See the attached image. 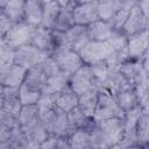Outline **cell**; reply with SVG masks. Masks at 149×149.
I'll use <instances>...</instances> for the list:
<instances>
[{
    "label": "cell",
    "instance_id": "1",
    "mask_svg": "<svg viewBox=\"0 0 149 149\" xmlns=\"http://www.w3.org/2000/svg\"><path fill=\"white\" fill-rule=\"evenodd\" d=\"M38 119L49 135L68 139L77 130L70 123L68 113L56 107V105L49 107H38Z\"/></svg>",
    "mask_w": 149,
    "mask_h": 149
},
{
    "label": "cell",
    "instance_id": "2",
    "mask_svg": "<svg viewBox=\"0 0 149 149\" xmlns=\"http://www.w3.org/2000/svg\"><path fill=\"white\" fill-rule=\"evenodd\" d=\"M112 118L123 119L125 112L119 107L113 95H111L106 91L99 92L98 104H97V107L93 114V120L98 123L100 121L112 119Z\"/></svg>",
    "mask_w": 149,
    "mask_h": 149
},
{
    "label": "cell",
    "instance_id": "3",
    "mask_svg": "<svg viewBox=\"0 0 149 149\" xmlns=\"http://www.w3.org/2000/svg\"><path fill=\"white\" fill-rule=\"evenodd\" d=\"M113 52V49L108 42H92L88 41L80 50L79 56L84 64L92 65L99 62H104Z\"/></svg>",
    "mask_w": 149,
    "mask_h": 149
},
{
    "label": "cell",
    "instance_id": "4",
    "mask_svg": "<svg viewBox=\"0 0 149 149\" xmlns=\"http://www.w3.org/2000/svg\"><path fill=\"white\" fill-rule=\"evenodd\" d=\"M49 55L38 50L30 43L22 45L15 50V56H14V64L29 70L34 66H37L44 58H47Z\"/></svg>",
    "mask_w": 149,
    "mask_h": 149
},
{
    "label": "cell",
    "instance_id": "5",
    "mask_svg": "<svg viewBox=\"0 0 149 149\" xmlns=\"http://www.w3.org/2000/svg\"><path fill=\"white\" fill-rule=\"evenodd\" d=\"M99 130L101 132L106 146L109 148L116 143H119L122 139L123 130H125V122L123 119L112 118L97 123Z\"/></svg>",
    "mask_w": 149,
    "mask_h": 149
},
{
    "label": "cell",
    "instance_id": "6",
    "mask_svg": "<svg viewBox=\"0 0 149 149\" xmlns=\"http://www.w3.org/2000/svg\"><path fill=\"white\" fill-rule=\"evenodd\" d=\"M33 30H34V28L31 26L27 24L26 22L15 23L9 28V30L7 31V34L5 35V37L2 40L16 50L17 48L26 45L30 42Z\"/></svg>",
    "mask_w": 149,
    "mask_h": 149
},
{
    "label": "cell",
    "instance_id": "7",
    "mask_svg": "<svg viewBox=\"0 0 149 149\" xmlns=\"http://www.w3.org/2000/svg\"><path fill=\"white\" fill-rule=\"evenodd\" d=\"M97 1H77V5L72 9V19L76 26L87 27L98 20L97 15Z\"/></svg>",
    "mask_w": 149,
    "mask_h": 149
},
{
    "label": "cell",
    "instance_id": "8",
    "mask_svg": "<svg viewBox=\"0 0 149 149\" xmlns=\"http://www.w3.org/2000/svg\"><path fill=\"white\" fill-rule=\"evenodd\" d=\"M148 27H149V17L143 15V13L140 10L137 6V2L135 1L130 8L129 16L125 26L122 27V31L127 36H132V35L148 30Z\"/></svg>",
    "mask_w": 149,
    "mask_h": 149
},
{
    "label": "cell",
    "instance_id": "9",
    "mask_svg": "<svg viewBox=\"0 0 149 149\" xmlns=\"http://www.w3.org/2000/svg\"><path fill=\"white\" fill-rule=\"evenodd\" d=\"M93 79L94 78H93L91 66L87 64H83L73 74H71L70 81H69V87L77 95H80L92 87Z\"/></svg>",
    "mask_w": 149,
    "mask_h": 149
},
{
    "label": "cell",
    "instance_id": "10",
    "mask_svg": "<svg viewBox=\"0 0 149 149\" xmlns=\"http://www.w3.org/2000/svg\"><path fill=\"white\" fill-rule=\"evenodd\" d=\"M118 71L129 81L133 87L144 80H148V71L143 69L141 59H129L120 64Z\"/></svg>",
    "mask_w": 149,
    "mask_h": 149
},
{
    "label": "cell",
    "instance_id": "11",
    "mask_svg": "<svg viewBox=\"0 0 149 149\" xmlns=\"http://www.w3.org/2000/svg\"><path fill=\"white\" fill-rule=\"evenodd\" d=\"M50 57H52L56 61L59 70H62L69 74H73L84 64L79 54L73 50H70V49H64V50L57 51L56 54H54Z\"/></svg>",
    "mask_w": 149,
    "mask_h": 149
},
{
    "label": "cell",
    "instance_id": "12",
    "mask_svg": "<svg viewBox=\"0 0 149 149\" xmlns=\"http://www.w3.org/2000/svg\"><path fill=\"white\" fill-rule=\"evenodd\" d=\"M31 45L37 48L38 50L48 54L49 56L54 51L55 48V37H54V31L43 27H36L33 30L30 42Z\"/></svg>",
    "mask_w": 149,
    "mask_h": 149
},
{
    "label": "cell",
    "instance_id": "13",
    "mask_svg": "<svg viewBox=\"0 0 149 149\" xmlns=\"http://www.w3.org/2000/svg\"><path fill=\"white\" fill-rule=\"evenodd\" d=\"M148 30L128 36L127 54L129 56V59H141L143 55L148 52Z\"/></svg>",
    "mask_w": 149,
    "mask_h": 149
},
{
    "label": "cell",
    "instance_id": "14",
    "mask_svg": "<svg viewBox=\"0 0 149 149\" xmlns=\"http://www.w3.org/2000/svg\"><path fill=\"white\" fill-rule=\"evenodd\" d=\"M59 3V13L57 15L54 29L58 33H65L71 27L74 26L73 19H72V9L77 5V1H58Z\"/></svg>",
    "mask_w": 149,
    "mask_h": 149
},
{
    "label": "cell",
    "instance_id": "15",
    "mask_svg": "<svg viewBox=\"0 0 149 149\" xmlns=\"http://www.w3.org/2000/svg\"><path fill=\"white\" fill-rule=\"evenodd\" d=\"M102 86H104V91L108 92L113 97L118 95L119 93L126 91L129 87H133L129 84V81L118 70L108 72V74L102 80Z\"/></svg>",
    "mask_w": 149,
    "mask_h": 149
},
{
    "label": "cell",
    "instance_id": "16",
    "mask_svg": "<svg viewBox=\"0 0 149 149\" xmlns=\"http://www.w3.org/2000/svg\"><path fill=\"white\" fill-rule=\"evenodd\" d=\"M27 70L13 64L10 68L0 71V84L2 86H9V87H20L26 78Z\"/></svg>",
    "mask_w": 149,
    "mask_h": 149
},
{
    "label": "cell",
    "instance_id": "17",
    "mask_svg": "<svg viewBox=\"0 0 149 149\" xmlns=\"http://www.w3.org/2000/svg\"><path fill=\"white\" fill-rule=\"evenodd\" d=\"M111 33H112L111 26L107 22L100 20H97L86 27V36L88 41L92 42H107Z\"/></svg>",
    "mask_w": 149,
    "mask_h": 149
},
{
    "label": "cell",
    "instance_id": "18",
    "mask_svg": "<svg viewBox=\"0 0 149 149\" xmlns=\"http://www.w3.org/2000/svg\"><path fill=\"white\" fill-rule=\"evenodd\" d=\"M98 97H99V91L94 86H92L85 93L78 95V107L81 109V112L86 116L93 118V114L98 104Z\"/></svg>",
    "mask_w": 149,
    "mask_h": 149
},
{
    "label": "cell",
    "instance_id": "19",
    "mask_svg": "<svg viewBox=\"0 0 149 149\" xmlns=\"http://www.w3.org/2000/svg\"><path fill=\"white\" fill-rule=\"evenodd\" d=\"M125 5V1L120 0H111V1H97V15L98 20L104 22H109L112 17L119 12L122 6Z\"/></svg>",
    "mask_w": 149,
    "mask_h": 149
},
{
    "label": "cell",
    "instance_id": "20",
    "mask_svg": "<svg viewBox=\"0 0 149 149\" xmlns=\"http://www.w3.org/2000/svg\"><path fill=\"white\" fill-rule=\"evenodd\" d=\"M42 21V1H24V22L33 28L40 27Z\"/></svg>",
    "mask_w": 149,
    "mask_h": 149
},
{
    "label": "cell",
    "instance_id": "21",
    "mask_svg": "<svg viewBox=\"0 0 149 149\" xmlns=\"http://www.w3.org/2000/svg\"><path fill=\"white\" fill-rule=\"evenodd\" d=\"M58 1H42V21L41 27L52 30L57 15L59 13Z\"/></svg>",
    "mask_w": 149,
    "mask_h": 149
},
{
    "label": "cell",
    "instance_id": "22",
    "mask_svg": "<svg viewBox=\"0 0 149 149\" xmlns=\"http://www.w3.org/2000/svg\"><path fill=\"white\" fill-rule=\"evenodd\" d=\"M19 88L20 87H9V86H3V107L5 109L12 112L15 115H19L22 104L20 101V95H19Z\"/></svg>",
    "mask_w": 149,
    "mask_h": 149
},
{
    "label": "cell",
    "instance_id": "23",
    "mask_svg": "<svg viewBox=\"0 0 149 149\" xmlns=\"http://www.w3.org/2000/svg\"><path fill=\"white\" fill-rule=\"evenodd\" d=\"M21 128H22L28 142H30V143L41 144L49 137V133L47 132V129L44 128V126L42 125V122L40 120L30 126L21 127Z\"/></svg>",
    "mask_w": 149,
    "mask_h": 149
},
{
    "label": "cell",
    "instance_id": "24",
    "mask_svg": "<svg viewBox=\"0 0 149 149\" xmlns=\"http://www.w3.org/2000/svg\"><path fill=\"white\" fill-rule=\"evenodd\" d=\"M55 105L59 109L69 113L70 111H72L78 106V95L68 86L58 93Z\"/></svg>",
    "mask_w": 149,
    "mask_h": 149
},
{
    "label": "cell",
    "instance_id": "25",
    "mask_svg": "<svg viewBox=\"0 0 149 149\" xmlns=\"http://www.w3.org/2000/svg\"><path fill=\"white\" fill-rule=\"evenodd\" d=\"M2 12L13 22V24L24 22V1H20V0L6 1Z\"/></svg>",
    "mask_w": 149,
    "mask_h": 149
},
{
    "label": "cell",
    "instance_id": "26",
    "mask_svg": "<svg viewBox=\"0 0 149 149\" xmlns=\"http://www.w3.org/2000/svg\"><path fill=\"white\" fill-rule=\"evenodd\" d=\"M136 144L140 147H148L149 142V114L143 111L136 123Z\"/></svg>",
    "mask_w": 149,
    "mask_h": 149
},
{
    "label": "cell",
    "instance_id": "27",
    "mask_svg": "<svg viewBox=\"0 0 149 149\" xmlns=\"http://www.w3.org/2000/svg\"><path fill=\"white\" fill-rule=\"evenodd\" d=\"M23 84L35 91H41L47 85V77L37 66H34L27 70Z\"/></svg>",
    "mask_w": 149,
    "mask_h": 149
},
{
    "label": "cell",
    "instance_id": "28",
    "mask_svg": "<svg viewBox=\"0 0 149 149\" xmlns=\"http://www.w3.org/2000/svg\"><path fill=\"white\" fill-rule=\"evenodd\" d=\"M114 98H115V101L119 105V107L125 113H127L130 109H133L136 106H139V101H137V97H136V93H135L134 87L127 88L126 91L119 93Z\"/></svg>",
    "mask_w": 149,
    "mask_h": 149
},
{
    "label": "cell",
    "instance_id": "29",
    "mask_svg": "<svg viewBox=\"0 0 149 149\" xmlns=\"http://www.w3.org/2000/svg\"><path fill=\"white\" fill-rule=\"evenodd\" d=\"M20 127H27L38 121V106L37 105H23L17 115Z\"/></svg>",
    "mask_w": 149,
    "mask_h": 149
},
{
    "label": "cell",
    "instance_id": "30",
    "mask_svg": "<svg viewBox=\"0 0 149 149\" xmlns=\"http://www.w3.org/2000/svg\"><path fill=\"white\" fill-rule=\"evenodd\" d=\"M66 140L69 141L72 149H92L90 134L86 130L77 129Z\"/></svg>",
    "mask_w": 149,
    "mask_h": 149
},
{
    "label": "cell",
    "instance_id": "31",
    "mask_svg": "<svg viewBox=\"0 0 149 149\" xmlns=\"http://www.w3.org/2000/svg\"><path fill=\"white\" fill-rule=\"evenodd\" d=\"M70 77H71V74L59 70L56 73H54L52 76L47 78V86H49L52 91L59 93L61 91H63L65 87L69 86Z\"/></svg>",
    "mask_w": 149,
    "mask_h": 149
},
{
    "label": "cell",
    "instance_id": "32",
    "mask_svg": "<svg viewBox=\"0 0 149 149\" xmlns=\"http://www.w3.org/2000/svg\"><path fill=\"white\" fill-rule=\"evenodd\" d=\"M135 1H125V5L122 6V8L116 12V14L112 17V20L108 22V24L111 26L112 30H120L122 29V27L125 26L128 16H129V13H130V8L132 6L134 5Z\"/></svg>",
    "mask_w": 149,
    "mask_h": 149
},
{
    "label": "cell",
    "instance_id": "33",
    "mask_svg": "<svg viewBox=\"0 0 149 149\" xmlns=\"http://www.w3.org/2000/svg\"><path fill=\"white\" fill-rule=\"evenodd\" d=\"M15 49L7 44L2 38L0 40V71L10 68L14 64Z\"/></svg>",
    "mask_w": 149,
    "mask_h": 149
},
{
    "label": "cell",
    "instance_id": "34",
    "mask_svg": "<svg viewBox=\"0 0 149 149\" xmlns=\"http://www.w3.org/2000/svg\"><path fill=\"white\" fill-rule=\"evenodd\" d=\"M28 140L20 126L10 129V135L8 137V149H26Z\"/></svg>",
    "mask_w": 149,
    "mask_h": 149
},
{
    "label": "cell",
    "instance_id": "35",
    "mask_svg": "<svg viewBox=\"0 0 149 149\" xmlns=\"http://www.w3.org/2000/svg\"><path fill=\"white\" fill-rule=\"evenodd\" d=\"M107 42L111 45V48L113 49V51L122 52V51H125L127 49L128 36L122 31V29H120V30H112Z\"/></svg>",
    "mask_w": 149,
    "mask_h": 149
},
{
    "label": "cell",
    "instance_id": "36",
    "mask_svg": "<svg viewBox=\"0 0 149 149\" xmlns=\"http://www.w3.org/2000/svg\"><path fill=\"white\" fill-rule=\"evenodd\" d=\"M40 92L41 91H35L24 84H22L19 88V95H20V101L23 105H36L40 98Z\"/></svg>",
    "mask_w": 149,
    "mask_h": 149
},
{
    "label": "cell",
    "instance_id": "37",
    "mask_svg": "<svg viewBox=\"0 0 149 149\" xmlns=\"http://www.w3.org/2000/svg\"><path fill=\"white\" fill-rule=\"evenodd\" d=\"M58 93L52 91L49 86H44L41 92H40V98L37 101V106L38 107H49V106H55L56 99H57Z\"/></svg>",
    "mask_w": 149,
    "mask_h": 149
},
{
    "label": "cell",
    "instance_id": "38",
    "mask_svg": "<svg viewBox=\"0 0 149 149\" xmlns=\"http://www.w3.org/2000/svg\"><path fill=\"white\" fill-rule=\"evenodd\" d=\"M37 68L45 74L47 78L50 77V76H52V74L56 73L57 71H59V68H58L56 61H55L52 57H50V56H48L47 58H44V59L37 65Z\"/></svg>",
    "mask_w": 149,
    "mask_h": 149
},
{
    "label": "cell",
    "instance_id": "39",
    "mask_svg": "<svg viewBox=\"0 0 149 149\" xmlns=\"http://www.w3.org/2000/svg\"><path fill=\"white\" fill-rule=\"evenodd\" d=\"M0 123L6 126L7 128L9 129H13L19 125V119H17V115L13 114L12 112L5 109V108H1L0 109Z\"/></svg>",
    "mask_w": 149,
    "mask_h": 149
},
{
    "label": "cell",
    "instance_id": "40",
    "mask_svg": "<svg viewBox=\"0 0 149 149\" xmlns=\"http://www.w3.org/2000/svg\"><path fill=\"white\" fill-rule=\"evenodd\" d=\"M91 66V70H92V73H93V78L94 79H99V80H104L105 77L108 74L109 70L108 68L106 66L105 62H99V63H95V64H92L90 65Z\"/></svg>",
    "mask_w": 149,
    "mask_h": 149
},
{
    "label": "cell",
    "instance_id": "41",
    "mask_svg": "<svg viewBox=\"0 0 149 149\" xmlns=\"http://www.w3.org/2000/svg\"><path fill=\"white\" fill-rule=\"evenodd\" d=\"M13 26V22L3 14L2 10H0V40L5 37L9 28Z\"/></svg>",
    "mask_w": 149,
    "mask_h": 149
},
{
    "label": "cell",
    "instance_id": "42",
    "mask_svg": "<svg viewBox=\"0 0 149 149\" xmlns=\"http://www.w3.org/2000/svg\"><path fill=\"white\" fill-rule=\"evenodd\" d=\"M10 135V129L0 123V149H8L7 142Z\"/></svg>",
    "mask_w": 149,
    "mask_h": 149
},
{
    "label": "cell",
    "instance_id": "43",
    "mask_svg": "<svg viewBox=\"0 0 149 149\" xmlns=\"http://www.w3.org/2000/svg\"><path fill=\"white\" fill-rule=\"evenodd\" d=\"M58 136H55V135H49V137L40 144V148L41 149H56V146H57V142H58Z\"/></svg>",
    "mask_w": 149,
    "mask_h": 149
},
{
    "label": "cell",
    "instance_id": "44",
    "mask_svg": "<svg viewBox=\"0 0 149 149\" xmlns=\"http://www.w3.org/2000/svg\"><path fill=\"white\" fill-rule=\"evenodd\" d=\"M140 10L143 13L144 16L149 17V0H142V1H136Z\"/></svg>",
    "mask_w": 149,
    "mask_h": 149
},
{
    "label": "cell",
    "instance_id": "45",
    "mask_svg": "<svg viewBox=\"0 0 149 149\" xmlns=\"http://www.w3.org/2000/svg\"><path fill=\"white\" fill-rule=\"evenodd\" d=\"M56 149H72V147L70 146V143L66 139L59 137L58 142H57V146H56Z\"/></svg>",
    "mask_w": 149,
    "mask_h": 149
},
{
    "label": "cell",
    "instance_id": "46",
    "mask_svg": "<svg viewBox=\"0 0 149 149\" xmlns=\"http://www.w3.org/2000/svg\"><path fill=\"white\" fill-rule=\"evenodd\" d=\"M3 99H5V97H3V86L0 84V109L3 107Z\"/></svg>",
    "mask_w": 149,
    "mask_h": 149
},
{
    "label": "cell",
    "instance_id": "47",
    "mask_svg": "<svg viewBox=\"0 0 149 149\" xmlns=\"http://www.w3.org/2000/svg\"><path fill=\"white\" fill-rule=\"evenodd\" d=\"M26 149H41V148H40V144H37V143H30V142H28Z\"/></svg>",
    "mask_w": 149,
    "mask_h": 149
},
{
    "label": "cell",
    "instance_id": "48",
    "mask_svg": "<svg viewBox=\"0 0 149 149\" xmlns=\"http://www.w3.org/2000/svg\"><path fill=\"white\" fill-rule=\"evenodd\" d=\"M144 147H140V146H137V144H133V146H129V147H126V148H123V149H143Z\"/></svg>",
    "mask_w": 149,
    "mask_h": 149
},
{
    "label": "cell",
    "instance_id": "49",
    "mask_svg": "<svg viewBox=\"0 0 149 149\" xmlns=\"http://www.w3.org/2000/svg\"><path fill=\"white\" fill-rule=\"evenodd\" d=\"M94 149H108V148H94Z\"/></svg>",
    "mask_w": 149,
    "mask_h": 149
},
{
    "label": "cell",
    "instance_id": "50",
    "mask_svg": "<svg viewBox=\"0 0 149 149\" xmlns=\"http://www.w3.org/2000/svg\"><path fill=\"white\" fill-rule=\"evenodd\" d=\"M143 149H148V147H144V148H143Z\"/></svg>",
    "mask_w": 149,
    "mask_h": 149
}]
</instances>
